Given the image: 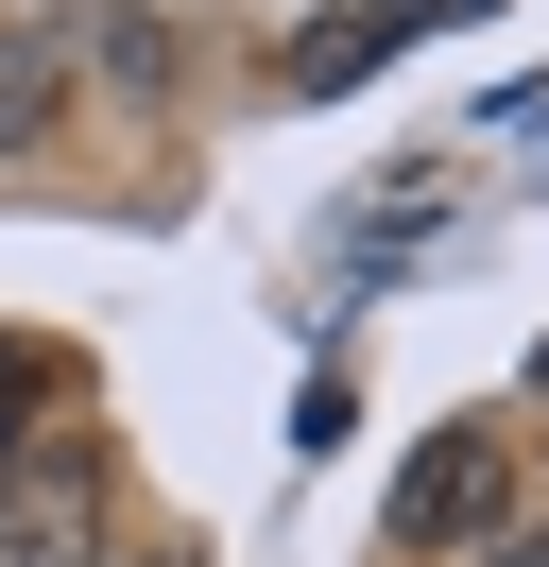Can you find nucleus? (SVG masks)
<instances>
[{
    "instance_id": "nucleus-7",
    "label": "nucleus",
    "mask_w": 549,
    "mask_h": 567,
    "mask_svg": "<svg viewBox=\"0 0 549 567\" xmlns=\"http://www.w3.org/2000/svg\"><path fill=\"white\" fill-rule=\"evenodd\" d=\"M480 567H549V533H498V550H480Z\"/></svg>"
},
{
    "instance_id": "nucleus-8",
    "label": "nucleus",
    "mask_w": 549,
    "mask_h": 567,
    "mask_svg": "<svg viewBox=\"0 0 549 567\" xmlns=\"http://www.w3.org/2000/svg\"><path fill=\"white\" fill-rule=\"evenodd\" d=\"M172 567H189V550H172Z\"/></svg>"
},
{
    "instance_id": "nucleus-4",
    "label": "nucleus",
    "mask_w": 549,
    "mask_h": 567,
    "mask_svg": "<svg viewBox=\"0 0 549 567\" xmlns=\"http://www.w3.org/2000/svg\"><path fill=\"white\" fill-rule=\"evenodd\" d=\"M69 35H86V70L121 86V104H155V86L189 70V52H172V0H103V18H69Z\"/></svg>"
},
{
    "instance_id": "nucleus-2",
    "label": "nucleus",
    "mask_w": 549,
    "mask_h": 567,
    "mask_svg": "<svg viewBox=\"0 0 549 567\" xmlns=\"http://www.w3.org/2000/svg\"><path fill=\"white\" fill-rule=\"evenodd\" d=\"M103 550V430H34L0 464V567H86Z\"/></svg>"
},
{
    "instance_id": "nucleus-5",
    "label": "nucleus",
    "mask_w": 549,
    "mask_h": 567,
    "mask_svg": "<svg viewBox=\"0 0 549 567\" xmlns=\"http://www.w3.org/2000/svg\"><path fill=\"white\" fill-rule=\"evenodd\" d=\"M52 104H69L52 18H0V155H18V138H52Z\"/></svg>"
},
{
    "instance_id": "nucleus-1",
    "label": "nucleus",
    "mask_w": 549,
    "mask_h": 567,
    "mask_svg": "<svg viewBox=\"0 0 549 567\" xmlns=\"http://www.w3.org/2000/svg\"><path fill=\"white\" fill-rule=\"evenodd\" d=\"M515 533V447L498 430H429L395 464V550H498Z\"/></svg>"
},
{
    "instance_id": "nucleus-6",
    "label": "nucleus",
    "mask_w": 549,
    "mask_h": 567,
    "mask_svg": "<svg viewBox=\"0 0 549 567\" xmlns=\"http://www.w3.org/2000/svg\"><path fill=\"white\" fill-rule=\"evenodd\" d=\"M52 395H69V361H34V344H0V464L34 447V413H52Z\"/></svg>"
},
{
    "instance_id": "nucleus-3",
    "label": "nucleus",
    "mask_w": 549,
    "mask_h": 567,
    "mask_svg": "<svg viewBox=\"0 0 549 567\" xmlns=\"http://www.w3.org/2000/svg\"><path fill=\"white\" fill-rule=\"evenodd\" d=\"M395 35H412V0H343V18H309V35H292V70H274V104H327V86H361Z\"/></svg>"
}]
</instances>
